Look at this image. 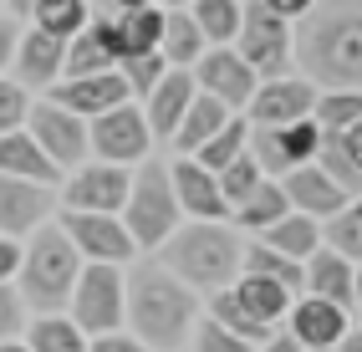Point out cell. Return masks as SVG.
Here are the masks:
<instances>
[{
  "instance_id": "obj_1",
  "label": "cell",
  "mask_w": 362,
  "mask_h": 352,
  "mask_svg": "<svg viewBox=\"0 0 362 352\" xmlns=\"http://www.w3.org/2000/svg\"><path fill=\"white\" fill-rule=\"evenodd\" d=\"M291 66L317 92L362 87V0H317L291 26Z\"/></svg>"
},
{
  "instance_id": "obj_2",
  "label": "cell",
  "mask_w": 362,
  "mask_h": 352,
  "mask_svg": "<svg viewBox=\"0 0 362 352\" xmlns=\"http://www.w3.org/2000/svg\"><path fill=\"white\" fill-rule=\"evenodd\" d=\"M123 322L138 332L143 347H163L174 352L189 332H194L199 317V296L174 281L163 266H138L133 276H123Z\"/></svg>"
},
{
  "instance_id": "obj_3",
  "label": "cell",
  "mask_w": 362,
  "mask_h": 352,
  "mask_svg": "<svg viewBox=\"0 0 362 352\" xmlns=\"http://www.w3.org/2000/svg\"><path fill=\"white\" fill-rule=\"evenodd\" d=\"M163 250V271L174 276V281H184L189 291H225V286H235L240 281V235L230 230V225H204V220H194V225H184V230H174L168 240L158 245Z\"/></svg>"
},
{
  "instance_id": "obj_4",
  "label": "cell",
  "mask_w": 362,
  "mask_h": 352,
  "mask_svg": "<svg viewBox=\"0 0 362 352\" xmlns=\"http://www.w3.org/2000/svg\"><path fill=\"white\" fill-rule=\"evenodd\" d=\"M16 276H21V307H36L41 317H57L71 301V286L82 276V255L71 250V240L57 225H41L31 235V245L21 250Z\"/></svg>"
},
{
  "instance_id": "obj_5",
  "label": "cell",
  "mask_w": 362,
  "mask_h": 352,
  "mask_svg": "<svg viewBox=\"0 0 362 352\" xmlns=\"http://www.w3.org/2000/svg\"><path fill=\"white\" fill-rule=\"evenodd\" d=\"M123 230L133 235L138 250H158L168 235L179 230V199H174V184H168L163 163H143L128 184V204H123Z\"/></svg>"
},
{
  "instance_id": "obj_6",
  "label": "cell",
  "mask_w": 362,
  "mask_h": 352,
  "mask_svg": "<svg viewBox=\"0 0 362 352\" xmlns=\"http://www.w3.org/2000/svg\"><path fill=\"white\" fill-rule=\"evenodd\" d=\"M235 52H240V61H245L260 82H271V77H291V26H286L281 16H271V11L260 6V0H250L245 16H240Z\"/></svg>"
},
{
  "instance_id": "obj_7",
  "label": "cell",
  "mask_w": 362,
  "mask_h": 352,
  "mask_svg": "<svg viewBox=\"0 0 362 352\" xmlns=\"http://www.w3.org/2000/svg\"><path fill=\"white\" fill-rule=\"evenodd\" d=\"M123 266H82L77 286H71V322L87 337L103 332H123Z\"/></svg>"
},
{
  "instance_id": "obj_8",
  "label": "cell",
  "mask_w": 362,
  "mask_h": 352,
  "mask_svg": "<svg viewBox=\"0 0 362 352\" xmlns=\"http://www.w3.org/2000/svg\"><path fill=\"white\" fill-rule=\"evenodd\" d=\"M87 148L98 153V163H117V169L148 163L153 133H148V123H143V107L123 102V107H112L103 117H92V123H87Z\"/></svg>"
},
{
  "instance_id": "obj_9",
  "label": "cell",
  "mask_w": 362,
  "mask_h": 352,
  "mask_svg": "<svg viewBox=\"0 0 362 352\" xmlns=\"http://www.w3.org/2000/svg\"><path fill=\"white\" fill-rule=\"evenodd\" d=\"M317 148H322V128L301 117V123H286V128H250V158L255 169L271 179V174H291L301 163H317Z\"/></svg>"
},
{
  "instance_id": "obj_10",
  "label": "cell",
  "mask_w": 362,
  "mask_h": 352,
  "mask_svg": "<svg viewBox=\"0 0 362 352\" xmlns=\"http://www.w3.org/2000/svg\"><path fill=\"white\" fill-rule=\"evenodd\" d=\"M57 230L71 240V250L82 255V266H123L138 255L133 235L123 230L117 215H77V209H66L57 220Z\"/></svg>"
},
{
  "instance_id": "obj_11",
  "label": "cell",
  "mask_w": 362,
  "mask_h": 352,
  "mask_svg": "<svg viewBox=\"0 0 362 352\" xmlns=\"http://www.w3.org/2000/svg\"><path fill=\"white\" fill-rule=\"evenodd\" d=\"M26 133L36 138V148L52 158V169H82L87 163V123L77 112H66L57 102H31L26 112Z\"/></svg>"
},
{
  "instance_id": "obj_12",
  "label": "cell",
  "mask_w": 362,
  "mask_h": 352,
  "mask_svg": "<svg viewBox=\"0 0 362 352\" xmlns=\"http://www.w3.org/2000/svg\"><path fill=\"white\" fill-rule=\"evenodd\" d=\"M189 77H194V87L204 92V98L225 102L230 112H240V107L255 98V87H260V77L250 72L245 61H240L235 46H209V52L189 66Z\"/></svg>"
},
{
  "instance_id": "obj_13",
  "label": "cell",
  "mask_w": 362,
  "mask_h": 352,
  "mask_svg": "<svg viewBox=\"0 0 362 352\" xmlns=\"http://www.w3.org/2000/svg\"><path fill=\"white\" fill-rule=\"evenodd\" d=\"M128 184L133 174L117 169V163H82L66 179V209H77V215H123Z\"/></svg>"
},
{
  "instance_id": "obj_14",
  "label": "cell",
  "mask_w": 362,
  "mask_h": 352,
  "mask_svg": "<svg viewBox=\"0 0 362 352\" xmlns=\"http://www.w3.org/2000/svg\"><path fill=\"white\" fill-rule=\"evenodd\" d=\"M311 107H317V87L291 72V77H271L255 87V98L245 102V112H250L245 123L250 128H286V123L311 117Z\"/></svg>"
},
{
  "instance_id": "obj_15",
  "label": "cell",
  "mask_w": 362,
  "mask_h": 352,
  "mask_svg": "<svg viewBox=\"0 0 362 352\" xmlns=\"http://www.w3.org/2000/svg\"><path fill=\"white\" fill-rule=\"evenodd\" d=\"M276 184H281L286 204H291L296 215H306V220H332L337 209L352 204V194L322 169V163H301V169H291V174L276 179Z\"/></svg>"
},
{
  "instance_id": "obj_16",
  "label": "cell",
  "mask_w": 362,
  "mask_h": 352,
  "mask_svg": "<svg viewBox=\"0 0 362 352\" xmlns=\"http://www.w3.org/2000/svg\"><path fill=\"white\" fill-rule=\"evenodd\" d=\"M52 209H57V194L46 189V184H26V179L0 174V235H6V240L36 235Z\"/></svg>"
},
{
  "instance_id": "obj_17",
  "label": "cell",
  "mask_w": 362,
  "mask_h": 352,
  "mask_svg": "<svg viewBox=\"0 0 362 352\" xmlns=\"http://www.w3.org/2000/svg\"><path fill=\"white\" fill-rule=\"evenodd\" d=\"M46 102H57V107H66V112H77L82 123H92V117H103V112L123 107V102H133V98H128V87H123V77H117V72H98V77H62Z\"/></svg>"
},
{
  "instance_id": "obj_18",
  "label": "cell",
  "mask_w": 362,
  "mask_h": 352,
  "mask_svg": "<svg viewBox=\"0 0 362 352\" xmlns=\"http://www.w3.org/2000/svg\"><path fill=\"white\" fill-rule=\"evenodd\" d=\"M286 322H291V342L301 352H327V347H337L347 337V312L322 301V296H296Z\"/></svg>"
},
{
  "instance_id": "obj_19",
  "label": "cell",
  "mask_w": 362,
  "mask_h": 352,
  "mask_svg": "<svg viewBox=\"0 0 362 352\" xmlns=\"http://www.w3.org/2000/svg\"><path fill=\"white\" fill-rule=\"evenodd\" d=\"M11 66H16L11 82L26 87V92H36V87H57V82H62V66H66V46L31 26V31L16 36V57H11Z\"/></svg>"
},
{
  "instance_id": "obj_20",
  "label": "cell",
  "mask_w": 362,
  "mask_h": 352,
  "mask_svg": "<svg viewBox=\"0 0 362 352\" xmlns=\"http://www.w3.org/2000/svg\"><path fill=\"white\" fill-rule=\"evenodd\" d=\"M168 184H174L179 215H194V220H204V225H225V220H230V204L220 199L214 174H204L194 158H179L174 169H168Z\"/></svg>"
},
{
  "instance_id": "obj_21",
  "label": "cell",
  "mask_w": 362,
  "mask_h": 352,
  "mask_svg": "<svg viewBox=\"0 0 362 352\" xmlns=\"http://www.w3.org/2000/svg\"><path fill=\"white\" fill-rule=\"evenodd\" d=\"M194 77L184 72V66H168L163 72V82L143 98V123H148V133L153 138H174V128H179V117L189 112V102H194Z\"/></svg>"
},
{
  "instance_id": "obj_22",
  "label": "cell",
  "mask_w": 362,
  "mask_h": 352,
  "mask_svg": "<svg viewBox=\"0 0 362 352\" xmlns=\"http://www.w3.org/2000/svg\"><path fill=\"white\" fill-rule=\"evenodd\" d=\"M301 281H306V296H322V301H332V307H342V312H352V261H342L337 250H311L306 261H301Z\"/></svg>"
},
{
  "instance_id": "obj_23",
  "label": "cell",
  "mask_w": 362,
  "mask_h": 352,
  "mask_svg": "<svg viewBox=\"0 0 362 352\" xmlns=\"http://www.w3.org/2000/svg\"><path fill=\"white\" fill-rule=\"evenodd\" d=\"M317 163L357 199V194H362V123H352V128H342V133H322Z\"/></svg>"
},
{
  "instance_id": "obj_24",
  "label": "cell",
  "mask_w": 362,
  "mask_h": 352,
  "mask_svg": "<svg viewBox=\"0 0 362 352\" xmlns=\"http://www.w3.org/2000/svg\"><path fill=\"white\" fill-rule=\"evenodd\" d=\"M230 117H235V112H230L225 102H214V98H204V92H194V102H189V112L179 117V128H174V138H168V143L179 148V158H194L209 138L230 123Z\"/></svg>"
},
{
  "instance_id": "obj_25",
  "label": "cell",
  "mask_w": 362,
  "mask_h": 352,
  "mask_svg": "<svg viewBox=\"0 0 362 352\" xmlns=\"http://www.w3.org/2000/svg\"><path fill=\"white\" fill-rule=\"evenodd\" d=\"M0 174H6V179H26V184H46V189L57 184L52 158L36 148V138H31L26 128L0 133Z\"/></svg>"
},
{
  "instance_id": "obj_26",
  "label": "cell",
  "mask_w": 362,
  "mask_h": 352,
  "mask_svg": "<svg viewBox=\"0 0 362 352\" xmlns=\"http://www.w3.org/2000/svg\"><path fill=\"white\" fill-rule=\"evenodd\" d=\"M107 16H112V11H107ZM112 36H117V66L133 61V57H153V52H158V36H163V6H158V11L112 16Z\"/></svg>"
},
{
  "instance_id": "obj_27",
  "label": "cell",
  "mask_w": 362,
  "mask_h": 352,
  "mask_svg": "<svg viewBox=\"0 0 362 352\" xmlns=\"http://www.w3.org/2000/svg\"><path fill=\"white\" fill-rule=\"evenodd\" d=\"M230 296L265 327V332H276V322H286V312H291V301H296L291 291H281L276 281H260V276H240L230 286Z\"/></svg>"
},
{
  "instance_id": "obj_28",
  "label": "cell",
  "mask_w": 362,
  "mask_h": 352,
  "mask_svg": "<svg viewBox=\"0 0 362 352\" xmlns=\"http://www.w3.org/2000/svg\"><path fill=\"white\" fill-rule=\"evenodd\" d=\"M255 240H260L265 250H276V255H286V261H296V266H301L311 250H322V225L291 209V215H286V220H276L271 230H260Z\"/></svg>"
},
{
  "instance_id": "obj_29",
  "label": "cell",
  "mask_w": 362,
  "mask_h": 352,
  "mask_svg": "<svg viewBox=\"0 0 362 352\" xmlns=\"http://www.w3.org/2000/svg\"><path fill=\"white\" fill-rule=\"evenodd\" d=\"M209 52L204 46V36L194 31V20H189V11H168L163 6V36H158V57L168 61V66H194L199 57Z\"/></svg>"
},
{
  "instance_id": "obj_30",
  "label": "cell",
  "mask_w": 362,
  "mask_h": 352,
  "mask_svg": "<svg viewBox=\"0 0 362 352\" xmlns=\"http://www.w3.org/2000/svg\"><path fill=\"white\" fill-rule=\"evenodd\" d=\"M87 20H92V0H36L31 6V26L46 31L52 41H62V46L71 36H82Z\"/></svg>"
},
{
  "instance_id": "obj_31",
  "label": "cell",
  "mask_w": 362,
  "mask_h": 352,
  "mask_svg": "<svg viewBox=\"0 0 362 352\" xmlns=\"http://www.w3.org/2000/svg\"><path fill=\"white\" fill-rule=\"evenodd\" d=\"M184 11L194 20V31L204 36V46H235L240 16H245L240 0H194V6H184Z\"/></svg>"
},
{
  "instance_id": "obj_32",
  "label": "cell",
  "mask_w": 362,
  "mask_h": 352,
  "mask_svg": "<svg viewBox=\"0 0 362 352\" xmlns=\"http://www.w3.org/2000/svg\"><path fill=\"white\" fill-rule=\"evenodd\" d=\"M286 215H291V204H286V194H281V184H276V179H265L250 199H240V204L230 209V220H235L240 230H250V235L271 230V225L286 220Z\"/></svg>"
},
{
  "instance_id": "obj_33",
  "label": "cell",
  "mask_w": 362,
  "mask_h": 352,
  "mask_svg": "<svg viewBox=\"0 0 362 352\" xmlns=\"http://www.w3.org/2000/svg\"><path fill=\"white\" fill-rule=\"evenodd\" d=\"M240 276H260V281H276L281 291H301L306 281H301V266L296 261H286V255H276V250H265L260 240L255 245H245L240 250Z\"/></svg>"
},
{
  "instance_id": "obj_34",
  "label": "cell",
  "mask_w": 362,
  "mask_h": 352,
  "mask_svg": "<svg viewBox=\"0 0 362 352\" xmlns=\"http://www.w3.org/2000/svg\"><path fill=\"white\" fill-rule=\"evenodd\" d=\"M21 342H26L31 352H87V332L71 317H62V312L57 317H36Z\"/></svg>"
},
{
  "instance_id": "obj_35",
  "label": "cell",
  "mask_w": 362,
  "mask_h": 352,
  "mask_svg": "<svg viewBox=\"0 0 362 352\" xmlns=\"http://www.w3.org/2000/svg\"><path fill=\"white\" fill-rule=\"evenodd\" d=\"M245 148H250V123H245V117H230V123L194 153V163H199L204 174H220V169H230V163L245 153Z\"/></svg>"
},
{
  "instance_id": "obj_36",
  "label": "cell",
  "mask_w": 362,
  "mask_h": 352,
  "mask_svg": "<svg viewBox=\"0 0 362 352\" xmlns=\"http://www.w3.org/2000/svg\"><path fill=\"white\" fill-rule=\"evenodd\" d=\"M322 245L337 250L342 261L362 266V199H352L347 209H337V215L322 225Z\"/></svg>"
},
{
  "instance_id": "obj_37",
  "label": "cell",
  "mask_w": 362,
  "mask_h": 352,
  "mask_svg": "<svg viewBox=\"0 0 362 352\" xmlns=\"http://www.w3.org/2000/svg\"><path fill=\"white\" fill-rule=\"evenodd\" d=\"M209 322H214V327H225V332H235L240 342H250V347H260V342H271V337H276V332H265V327H260V322L230 296V286L209 296Z\"/></svg>"
},
{
  "instance_id": "obj_38",
  "label": "cell",
  "mask_w": 362,
  "mask_h": 352,
  "mask_svg": "<svg viewBox=\"0 0 362 352\" xmlns=\"http://www.w3.org/2000/svg\"><path fill=\"white\" fill-rule=\"evenodd\" d=\"M311 123H317L322 133H342V128L362 123V87H347V92H317Z\"/></svg>"
},
{
  "instance_id": "obj_39",
  "label": "cell",
  "mask_w": 362,
  "mask_h": 352,
  "mask_svg": "<svg viewBox=\"0 0 362 352\" xmlns=\"http://www.w3.org/2000/svg\"><path fill=\"white\" fill-rule=\"evenodd\" d=\"M214 184H220V199L235 209L240 199H250V194L260 189V184H265V174L255 169V158H250V153H240V158L230 163V169H220V174H214Z\"/></svg>"
},
{
  "instance_id": "obj_40",
  "label": "cell",
  "mask_w": 362,
  "mask_h": 352,
  "mask_svg": "<svg viewBox=\"0 0 362 352\" xmlns=\"http://www.w3.org/2000/svg\"><path fill=\"white\" fill-rule=\"evenodd\" d=\"M163 72H168V61L153 52V57H133V61H123L117 66V77H123V87H128V98L138 102V98H148V92L163 82Z\"/></svg>"
},
{
  "instance_id": "obj_41",
  "label": "cell",
  "mask_w": 362,
  "mask_h": 352,
  "mask_svg": "<svg viewBox=\"0 0 362 352\" xmlns=\"http://www.w3.org/2000/svg\"><path fill=\"white\" fill-rule=\"evenodd\" d=\"M26 112H31V92L16 87L11 77H0V133L26 128Z\"/></svg>"
},
{
  "instance_id": "obj_42",
  "label": "cell",
  "mask_w": 362,
  "mask_h": 352,
  "mask_svg": "<svg viewBox=\"0 0 362 352\" xmlns=\"http://www.w3.org/2000/svg\"><path fill=\"white\" fill-rule=\"evenodd\" d=\"M189 342H194V352H255L250 342H240L235 332H225V327H214L209 317L189 332Z\"/></svg>"
},
{
  "instance_id": "obj_43",
  "label": "cell",
  "mask_w": 362,
  "mask_h": 352,
  "mask_svg": "<svg viewBox=\"0 0 362 352\" xmlns=\"http://www.w3.org/2000/svg\"><path fill=\"white\" fill-rule=\"evenodd\" d=\"M21 327H26V307H21V296L11 286H0V342H16Z\"/></svg>"
},
{
  "instance_id": "obj_44",
  "label": "cell",
  "mask_w": 362,
  "mask_h": 352,
  "mask_svg": "<svg viewBox=\"0 0 362 352\" xmlns=\"http://www.w3.org/2000/svg\"><path fill=\"white\" fill-rule=\"evenodd\" d=\"M87 352H148V347L128 332H103V337H87Z\"/></svg>"
},
{
  "instance_id": "obj_45",
  "label": "cell",
  "mask_w": 362,
  "mask_h": 352,
  "mask_svg": "<svg viewBox=\"0 0 362 352\" xmlns=\"http://www.w3.org/2000/svg\"><path fill=\"white\" fill-rule=\"evenodd\" d=\"M260 6L271 11V16H281L286 26H296V20H301V16H306L311 6H317V0H260Z\"/></svg>"
},
{
  "instance_id": "obj_46",
  "label": "cell",
  "mask_w": 362,
  "mask_h": 352,
  "mask_svg": "<svg viewBox=\"0 0 362 352\" xmlns=\"http://www.w3.org/2000/svg\"><path fill=\"white\" fill-rule=\"evenodd\" d=\"M16 271H21V245L0 235V286H11V281H16Z\"/></svg>"
},
{
  "instance_id": "obj_47",
  "label": "cell",
  "mask_w": 362,
  "mask_h": 352,
  "mask_svg": "<svg viewBox=\"0 0 362 352\" xmlns=\"http://www.w3.org/2000/svg\"><path fill=\"white\" fill-rule=\"evenodd\" d=\"M16 20L6 16V11H0V77H6V66H11V57H16Z\"/></svg>"
},
{
  "instance_id": "obj_48",
  "label": "cell",
  "mask_w": 362,
  "mask_h": 352,
  "mask_svg": "<svg viewBox=\"0 0 362 352\" xmlns=\"http://www.w3.org/2000/svg\"><path fill=\"white\" fill-rule=\"evenodd\" d=\"M98 11H112V16H128V11H158L163 0H92Z\"/></svg>"
},
{
  "instance_id": "obj_49",
  "label": "cell",
  "mask_w": 362,
  "mask_h": 352,
  "mask_svg": "<svg viewBox=\"0 0 362 352\" xmlns=\"http://www.w3.org/2000/svg\"><path fill=\"white\" fill-rule=\"evenodd\" d=\"M255 352H301V347H296L291 337H271V342H260Z\"/></svg>"
},
{
  "instance_id": "obj_50",
  "label": "cell",
  "mask_w": 362,
  "mask_h": 352,
  "mask_svg": "<svg viewBox=\"0 0 362 352\" xmlns=\"http://www.w3.org/2000/svg\"><path fill=\"white\" fill-rule=\"evenodd\" d=\"M337 352H362V327H347V337L337 342Z\"/></svg>"
},
{
  "instance_id": "obj_51",
  "label": "cell",
  "mask_w": 362,
  "mask_h": 352,
  "mask_svg": "<svg viewBox=\"0 0 362 352\" xmlns=\"http://www.w3.org/2000/svg\"><path fill=\"white\" fill-rule=\"evenodd\" d=\"M352 312H362V266H352Z\"/></svg>"
},
{
  "instance_id": "obj_52",
  "label": "cell",
  "mask_w": 362,
  "mask_h": 352,
  "mask_svg": "<svg viewBox=\"0 0 362 352\" xmlns=\"http://www.w3.org/2000/svg\"><path fill=\"white\" fill-rule=\"evenodd\" d=\"M6 6H11L16 16H31V6H36V0H6Z\"/></svg>"
},
{
  "instance_id": "obj_53",
  "label": "cell",
  "mask_w": 362,
  "mask_h": 352,
  "mask_svg": "<svg viewBox=\"0 0 362 352\" xmlns=\"http://www.w3.org/2000/svg\"><path fill=\"white\" fill-rule=\"evenodd\" d=\"M0 352H31V347L21 342V337H16V342H0Z\"/></svg>"
},
{
  "instance_id": "obj_54",
  "label": "cell",
  "mask_w": 362,
  "mask_h": 352,
  "mask_svg": "<svg viewBox=\"0 0 362 352\" xmlns=\"http://www.w3.org/2000/svg\"><path fill=\"white\" fill-rule=\"evenodd\" d=\"M163 6H168V11H184V6H194V0H163Z\"/></svg>"
},
{
  "instance_id": "obj_55",
  "label": "cell",
  "mask_w": 362,
  "mask_h": 352,
  "mask_svg": "<svg viewBox=\"0 0 362 352\" xmlns=\"http://www.w3.org/2000/svg\"><path fill=\"white\" fill-rule=\"evenodd\" d=\"M240 6H250V0H240Z\"/></svg>"
},
{
  "instance_id": "obj_56",
  "label": "cell",
  "mask_w": 362,
  "mask_h": 352,
  "mask_svg": "<svg viewBox=\"0 0 362 352\" xmlns=\"http://www.w3.org/2000/svg\"><path fill=\"white\" fill-rule=\"evenodd\" d=\"M0 11H6V0H0Z\"/></svg>"
}]
</instances>
